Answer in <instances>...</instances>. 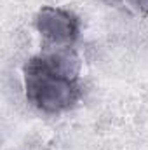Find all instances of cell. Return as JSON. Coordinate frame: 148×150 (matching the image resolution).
I'll return each mask as SVG.
<instances>
[{
  "label": "cell",
  "instance_id": "6da1fadb",
  "mask_svg": "<svg viewBox=\"0 0 148 150\" xmlns=\"http://www.w3.org/2000/svg\"><path fill=\"white\" fill-rule=\"evenodd\" d=\"M80 56L73 47H49L23 67L26 100L40 112L61 113L80 100Z\"/></svg>",
  "mask_w": 148,
  "mask_h": 150
},
{
  "label": "cell",
  "instance_id": "7a4b0ae2",
  "mask_svg": "<svg viewBox=\"0 0 148 150\" xmlns=\"http://www.w3.org/2000/svg\"><path fill=\"white\" fill-rule=\"evenodd\" d=\"M35 28L49 47H72L80 33V23L73 12L52 5L38 9Z\"/></svg>",
  "mask_w": 148,
  "mask_h": 150
},
{
  "label": "cell",
  "instance_id": "3957f363",
  "mask_svg": "<svg viewBox=\"0 0 148 150\" xmlns=\"http://www.w3.org/2000/svg\"><path fill=\"white\" fill-rule=\"evenodd\" d=\"M129 4V7H132L136 12L148 14V0H125Z\"/></svg>",
  "mask_w": 148,
  "mask_h": 150
}]
</instances>
